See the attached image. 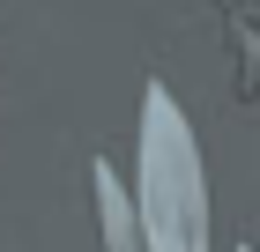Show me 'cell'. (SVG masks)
<instances>
[{
	"instance_id": "1",
	"label": "cell",
	"mask_w": 260,
	"mask_h": 252,
	"mask_svg": "<svg viewBox=\"0 0 260 252\" xmlns=\"http://www.w3.org/2000/svg\"><path fill=\"white\" fill-rule=\"evenodd\" d=\"M141 237L149 252H208L201 149L164 82H149V97H141Z\"/></svg>"
},
{
	"instance_id": "2",
	"label": "cell",
	"mask_w": 260,
	"mask_h": 252,
	"mask_svg": "<svg viewBox=\"0 0 260 252\" xmlns=\"http://www.w3.org/2000/svg\"><path fill=\"white\" fill-rule=\"evenodd\" d=\"M89 186H97V230H104V252H141V223L126 208L112 163H89Z\"/></svg>"
},
{
	"instance_id": "3",
	"label": "cell",
	"mask_w": 260,
	"mask_h": 252,
	"mask_svg": "<svg viewBox=\"0 0 260 252\" xmlns=\"http://www.w3.org/2000/svg\"><path fill=\"white\" fill-rule=\"evenodd\" d=\"M231 52H238V97L260 112V15H231Z\"/></svg>"
},
{
	"instance_id": "4",
	"label": "cell",
	"mask_w": 260,
	"mask_h": 252,
	"mask_svg": "<svg viewBox=\"0 0 260 252\" xmlns=\"http://www.w3.org/2000/svg\"><path fill=\"white\" fill-rule=\"evenodd\" d=\"M231 252H253V245H231Z\"/></svg>"
}]
</instances>
